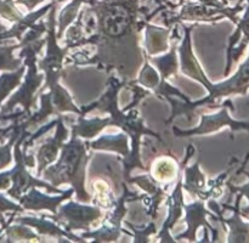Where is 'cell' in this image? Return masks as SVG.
I'll return each instance as SVG.
<instances>
[{
	"mask_svg": "<svg viewBox=\"0 0 249 243\" xmlns=\"http://www.w3.org/2000/svg\"><path fill=\"white\" fill-rule=\"evenodd\" d=\"M238 29H240V31H238L237 33H241V32H242V33L245 34L242 43H241L240 48H238V50H240L238 55H242L243 50H245V48L249 43V19H241L240 23H238Z\"/></svg>",
	"mask_w": 249,
	"mask_h": 243,
	"instance_id": "6da1fadb",
	"label": "cell"
},
{
	"mask_svg": "<svg viewBox=\"0 0 249 243\" xmlns=\"http://www.w3.org/2000/svg\"><path fill=\"white\" fill-rule=\"evenodd\" d=\"M248 159H249V155H248L247 159H246V162H247ZM246 175H247V176L249 177V173L246 172ZM233 190H235V191H237V192H240L241 196H242V197L245 196L246 198L248 199V206L246 207V208L242 210V215L249 216V182L247 185H243V186H241V187H233Z\"/></svg>",
	"mask_w": 249,
	"mask_h": 243,
	"instance_id": "7a4b0ae2",
	"label": "cell"
}]
</instances>
